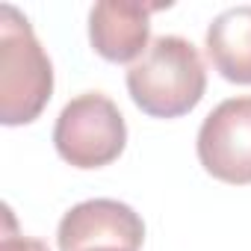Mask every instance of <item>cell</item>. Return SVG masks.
Returning <instances> with one entry per match:
<instances>
[{"mask_svg":"<svg viewBox=\"0 0 251 251\" xmlns=\"http://www.w3.org/2000/svg\"><path fill=\"white\" fill-rule=\"evenodd\" d=\"M53 95V65L33 24L9 3L0 6V121L30 124Z\"/></svg>","mask_w":251,"mask_h":251,"instance_id":"obj_2","label":"cell"},{"mask_svg":"<svg viewBox=\"0 0 251 251\" xmlns=\"http://www.w3.org/2000/svg\"><path fill=\"white\" fill-rule=\"evenodd\" d=\"M207 89V68L198 48L180 36H157L142 59L127 68V92L151 118L192 112Z\"/></svg>","mask_w":251,"mask_h":251,"instance_id":"obj_1","label":"cell"},{"mask_svg":"<svg viewBox=\"0 0 251 251\" xmlns=\"http://www.w3.org/2000/svg\"><path fill=\"white\" fill-rule=\"evenodd\" d=\"M92 251H127V248H92Z\"/></svg>","mask_w":251,"mask_h":251,"instance_id":"obj_9","label":"cell"},{"mask_svg":"<svg viewBox=\"0 0 251 251\" xmlns=\"http://www.w3.org/2000/svg\"><path fill=\"white\" fill-rule=\"evenodd\" d=\"M198 160L216 180L251 183V95L222 100L198 130Z\"/></svg>","mask_w":251,"mask_h":251,"instance_id":"obj_4","label":"cell"},{"mask_svg":"<svg viewBox=\"0 0 251 251\" xmlns=\"http://www.w3.org/2000/svg\"><path fill=\"white\" fill-rule=\"evenodd\" d=\"M3 213H6V233H3V239H0V251H48V245L42 239L15 233V219H12V210L9 207Z\"/></svg>","mask_w":251,"mask_h":251,"instance_id":"obj_8","label":"cell"},{"mask_svg":"<svg viewBox=\"0 0 251 251\" xmlns=\"http://www.w3.org/2000/svg\"><path fill=\"white\" fill-rule=\"evenodd\" d=\"M163 6L130 3V0H103L89 12V42L98 56L109 62H136L148 50L151 15Z\"/></svg>","mask_w":251,"mask_h":251,"instance_id":"obj_6","label":"cell"},{"mask_svg":"<svg viewBox=\"0 0 251 251\" xmlns=\"http://www.w3.org/2000/svg\"><path fill=\"white\" fill-rule=\"evenodd\" d=\"M207 56L225 80L251 86V6H233L213 18Z\"/></svg>","mask_w":251,"mask_h":251,"instance_id":"obj_7","label":"cell"},{"mask_svg":"<svg viewBox=\"0 0 251 251\" xmlns=\"http://www.w3.org/2000/svg\"><path fill=\"white\" fill-rule=\"evenodd\" d=\"M56 154L74 169H100L121 157L127 145V124L118 106L100 92L71 98L53 127Z\"/></svg>","mask_w":251,"mask_h":251,"instance_id":"obj_3","label":"cell"},{"mask_svg":"<svg viewBox=\"0 0 251 251\" xmlns=\"http://www.w3.org/2000/svg\"><path fill=\"white\" fill-rule=\"evenodd\" d=\"M59 251L127 248L139 251L145 242V222L139 213L115 198H92L71 207L56 230Z\"/></svg>","mask_w":251,"mask_h":251,"instance_id":"obj_5","label":"cell"}]
</instances>
